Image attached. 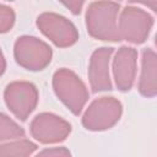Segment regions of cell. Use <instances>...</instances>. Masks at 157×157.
I'll use <instances>...</instances> for the list:
<instances>
[{"mask_svg":"<svg viewBox=\"0 0 157 157\" xmlns=\"http://www.w3.org/2000/svg\"><path fill=\"white\" fill-rule=\"evenodd\" d=\"M120 5L114 1H94L88 5L86 12V26L88 33L97 39L118 42V12Z\"/></svg>","mask_w":157,"mask_h":157,"instance_id":"6da1fadb","label":"cell"},{"mask_svg":"<svg viewBox=\"0 0 157 157\" xmlns=\"http://www.w3.org/2000/svg\"><path fill=\"white\" fill-rule=\"evenodd\" d=\"M53 88L58 98L75 115L82 112L88 99V91L74 71L69 69L58 70L53 76Z\"/></svg>","mask_w":157,"mask_h":157,"instance_id":"7a4b0ae2","label":"cell"},{"mask_svg":"<svg viewBox=\"0 0 157 157\" xmlns=\"http://www.w3.org/2000/svg\"><path fill=\"white\" fill-rule=\"evenodd\" d=\"M123 112L121 103L114 97H101L93 101L82 117V124L92 131H101L112 128Z\"/></svg>","mask_w":157,"mask_h":157,"instance_id":"3957f363","label":"cell"},{"mask_svg":"<svg viewBox=\"0 0 157 157\" xmlns=\"http://www.w3.org/2000/svg\"><path fill=\"white\" fill-rule=\"evenodd\" d=\"M15 59L27 70H42L52 60V49L39 38L23 36L15 43Z\"/></svg>","mask_w":157,"mask_h":157,"instance_id":"277c9868","label":"cell"},{"mask_svg":"<svg viewBox=\"0 0 157 157\" xmlns=\"http://www.w3.org/2000/svg\"><path fill=\"white\" fill-rule=\"evenodd\" d=\"M153 25V17L135 6H126L119 18V34L120 39H125L134 44L144 43Z\"/></svg>","mask_w":157,"mask_h":157,"instance_id":"5b68a950","label":"cell"},{"mask_svg":"<svg viewBox=\"0 0 157 157\" xmlns=\"http://www.w3.org/2000/svg\"><path fill=\"white\" fill-rule=\"evenodd\" d=\"M4 97L9 109L20 120H26L38 103V91L33 83L27 81L9 83Z\"/></svg>","mask_w":157,"mask_h":157,"instance_id":"8992f818","label":"cell"},{"mask_svg":"<svg viewBox=\"0 0 157 157\" xmlns=\"http://www.w3.org/2000/svg\"><path fill=\"white\" fill-rule=\"evenodd\" d=\"M37 26L45 37L61 48L72 45L78 38V33L74 23L66 17L54 12L40 13L37 18Z\"/></svg>","mask_w":157,"mask_h":157,"instance_id":"52a82bcc","label":"cell"},{"mask_svg":"<svg viewBox=\"0 0 157 157\" xmlns=\"http://www.w3.org/2000/svg\"><path fill=\"white\" fill-rule=\"evenodd\" d=\"M71 131V125L63 118L52 114H38L31 123L32 136L42 144H55L65 140Z\"/></svg>","mask_w":157,"mask_h":157,"instance_id":"ba28073f","label":"cell"},{"mask_svg":"<svg viewBox=\"0 0 157 157\" xmlns=\"http://www.w3.org/2000/svg\"><path fill=\"white\" fill-rule=\"evenodd\" d=\"M137 52L131 47L118 49L113 60V75L115 85L120 91H129L136 76Z\"/></svg>","mask_w":157,"mask_h":157,"instance_id":"9c48e42d","label":"cell"},{"mask_svg":"<svg viewBox=\"0 0 157 157\" xmlns=\"http://www.w3.org/2000/svg\"><path fill=\"white\" fill-rule=\"evenodd\" d=\"M113 54V48H98L93 52L88 65V78L93 92L112 90L109 76V61Z\"/></svg>","mask_w":157,"mask_h":157,"instance_id":"30bf717a","label":"cell"},{"mask_svg":"<svg viewBox=\"0 0 157 157\" xmlns=\"http://www.w3.org/2000/svg\"><path fill=\"white\" fill-rule=\"evenodd\" d=\"M139 91L146 97H153L157 92V56L150 48L142 53Z\"/></svg>","mask_w":157,"mask_h":157,"instance_id":"8fae6325","label":"cell"},{"mask_svg":"<svg viewBox=\"0 0 157 157\" xmlns=\"http://www.w3.org/2000/svg\"><path fill=\"white\" fill-rule=\"evenodd\" d=\"M36 150L34 142L22 139L0 145V157H29Z\"/></svg>","mask_w":157,"mask_h":157,"instance_id":"7c38bea8","label":"cell"},{"mask_svg":"<svg viewBox=\"0 0 157 157\" xmlns=\"http://www.w3.org/2000/svg\"><path fill=\"white\" fill-rule=\"evenodd\" d=\"M25 131L22 128H20L11 118L0 113V142L16 137H22Z\"/></svg>","mask_w":157,"mask_h":157,"instance_id":"4fadbf2b","label":"cell"},{"mask_svg":"<svg viewBox=\"0 0 157 157\" xmlns=\"http://www.w3.org/2000/svg\"><path fill=\"white\" fill-rule=\"evenodd\" d=\"M15 23V12L10 6L0 4V33L11 29Z\"/></svg>","mask_w":157,"mask_h":157,"instance_id":"5bb4252c","label":"cell"},{"mask_svg":"<svg viewBox=\"0 0 157 157\" xmlns=\"http://www.w3.org/2000/svg\"><path fill=\"white\" fill-rule=\"evenodd\" d=\"M36 157H71V153L65 147H53L43 150Z\"/></svg>","mask_w":157,"mask_h":157,"instance_id":"9a60e30c","label":"cell"},{"mask_svg":"<svg viewBox=\"0 0 157 157\" xmlns=\"http://www.w3.org/2000/svg\"><path fill=\"white\" fill-rule=\"evenodd\" d=\"M83 4H85L83 1H65V2H63V5L66 6L67 9H70L74 15H78L81 12Z\"/></svg>","mask_w":157,"mask_h":157,"instance_id":"2e32d148","label":"cell"},{"mask_svg":"<svg viewBox=\"0 0 157 157\" xmlns=\"http://www.w3.org/2000/svg\"><path fill=\"white\" fill-rule=\"evenodd\" d=\"M5 67H6V61H5L4 54H2V52H1V49H0V76L4 74Z\"/></svg>","mask_w":157,"mask_h":157,"instance_id":"e0dca14e","label":"cell"}]
</instances>
